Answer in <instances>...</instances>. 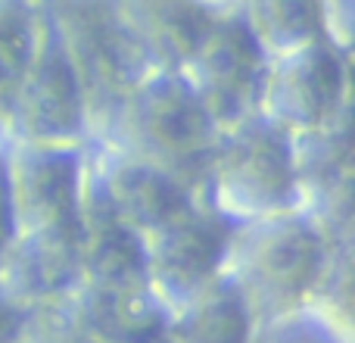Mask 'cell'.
Segmentation results:
<instances>
[{
    "mask_svg": "<svg viewBox=\"0 0 355 343\" xmlns=\"http://www.w3.org/2000/svg\"><path fill=\"white\" fill-rule=\"evenodd\" d=\"M91 162L116 209L144 237L175 221L202 196L168 169L141 160L135 153H125L119 147L91 141Z\"/></svg>",
    "mask_w": 355,
    "mask_h": 343,
    "instance_id": "cell-12",
    "label": "cell"
},
{
    "mask_svg": "<svg viewBox=\"0 0 355 343\" xmlns=\"http://www.w3.org/2000/svg\"><path fill=\"white\" fill-rule=\"evenodd\" d=\"M22 234L16 212V196H12V181H10V156H6V141H0V265L10 256L12 244Z\"/></svg>",
    "mask_w": 355,
    "mask_h": 343,
    "instance_id": "cell-20",
    "label": "cell"
},
{
    "mask_svg": "<svg viewBox=\"0 0 355 343\" xmlns=\"http://www.w3.org/2000/svg\"><path fill=\"white\" fill-rule=\"evenodd\" d=\"M240 12L271 60L346 31L334 0H240Z\"/></svg>",
    "mask_w": 355,
    "mask_h": 343,
    "instance_id": "cell-16",
    "label": "cell"
},
{
    "mask_svg": "<svg viewBox=\"0 0 355 343\" xmlns=\"http://www.w3.org/2000/svg\"><path fill=\"white\" fill-rule=\"evenodd\" d=\"M81 78L91 112V141H100L128 91L150 72L119 0H41Z\"/></svg>",
    "mask_w": 355,
    "mask_h": 343,
    "instance_id": "cell-4",
    "label": "cell"
},
{
    "mask_svg": "<svg viewBox=\"0 0 355 343\" xmlns=\"http://www.w3.org/2000/svg\"><path fill=\"white\" fill-rule=\"evenodd\" d=\"M78 244L85 284L91 287H150L147 237L116 209L91 160H87V184L78 212Z\"/></svg>",
    "mask_w": 355,
    "mask_h": 343,
    "instance_id": "cell-10",
    "label": "cell"
},
{
    "mask_svg": "<svg viewBox=\"0 0 355 343\" xmlns=\"http://www.w3.org/2000/svg\"><path fill=\"white\" fill-rule=\"evenodd\" d=\"M262 112L290 135L352 119V41L331 35L271 60Z\"/></svg>",
    "mask_w": 355,
    "mask_h": 343,
    "instance_id": "cell-5",
    "label": "cell"
},
{
    "mask_svg": "<svg viewBox=\"0 0 355 343\" xmlns=\"http://www.w3.org/2000/svg\"><path fill=\"white\" fill-rule=\"evenodd\" d=\"M181 72L196 87L218 128L262 112L271 53L252 35L250 22L240 12V0H234L225 19Z\"/></svg>",
    "mask_w": 355,
    "mask_h": 343,
    "instance_id": "cell-8",
    "label": "cell"
},
{
    "mask_svg": "<svg viewBox=\"0 0 355 343\" xmlns=\"http://www.w3.org/2000/svg\"><path fill=\"white\" fill-rule=\"evenodd\" d=\"M91 144L6 141L10 181L22 231L75 225L85 200Z\"/></svg>",
    "mask_w": 355,
    "mask_h": 343,
    "instance_id": "cell-9",
    "label": "cell"
},
{
    "mask_svg": "<svg viewBox=\"0 0 355 343\" xmlns=\"http://www.w3.org/2000/svg\"><path fill=\"white\" fill-rule=\"evenodd\" d=\"M81 284L78 221L22 231L0 265V287L28 309L66 306Z\"/></svg>",
    "mask_w": 355,
    "mask_h": 343,
    "instance_id": "cell-11",
    "label": "cell"
},
{
    "mask_svg": "<svg viewBox=\"0 0 355 343\" xmlns=\"http://www.w3.org/2000/svg\"><path fill=\"white\" fill-rule=\"evenodd\" d=\"M218 122L181 69H150L119 103L100 141L168 169L202 194Z\"/></svg>",
    "mask_w": 355,
    "mask_h": 343,
    "instance_id": "cell-2",
    "label": "cell"
},
{
    "mask_svg": "<svg viewBox=\"0 0 355 343\" xmlns=\"http://www.w3.org/2000/svg\"><path fill=\"white\" fill-rule=\"evenodd\" d=\"M175 343H265L250 306L227 275L175 315Z\"/></svg>",
    "mask_w": 355,
    "mask_h": 343,
    "instance_id": "cell-17",
    "label": "cell"
},
{
    "mask_svg": "<svg viewBox=\"0 0 355 343\" xmlns=\"http://www.w3.org/2000/svg\"><path fill=\"white\" fill-rule=\"evenodd\" d=\"M6 141L91 144V112L81 78L41 3V37L19 97L12 103Z\"/></svg>",
    "mask_w": 355,
    "mask_h": 343,
    "instance_id": "cell-7",
    "label": "cell"
},
{
    "mask_svg": "<svg viewBox=\"0 0 355 343\" xmlns=\"http://www.w3.org/2000/svg\"><path fill=\"white\" fill-rule=\"evenodd\" d=\"M153 69H184L234 0H119Z\"/></svg>",
    "mask_w": 355,
    "mask_h": 343,
    "instance_id": "cell-15",
    "label": "cell"
},
{
    "mask_svg": "<svg viewBox=\"0 0 355 343\" xmlns=\"http://www.w3.org/2000/svg\"><path fill=\"white\" fill-rule=\"evenodd\" d=\"M352 244H343L334 256L331 269H327L324 281H321L318 294L312 300L309 315L318 319L321 325H327V331L337 334L340 343H349L352 334Z\"/></svg>",
    "mask_w": 355,
    "mask_h": 343,
    "instance_id": "cell-19",
    "label": "cell"
},
{
    "mask_svg": "<svg viewBox=\"0 0 355 343\" xmlns=\"http://www.w3.org/2000/svg\"><path fill=\"white\" fill-rule=\"evenodd\" d=\"M237 221L206 196L147 237V284L178 315L227 275Z\"/></svg>",
    "mask_w": 355,
    "mask_h": 343,
    "instance_id": "cell-6",
    "label": "cell"
},
{
    "mask_svg": "<svg viewBox=\"0 0 355 343\" xmlns=\"http://www.w3.org/2000/svg\"><path fill=\"white\" fill-rule=\"evenodd\" d=\"M300 209L352 240V119L293 137Z\"/></svg>",
    "mask_w": 355,
    "mask_h": 343,
    "instance_id": "cell-13",
    "label": "cell"
},
{
    "mask_svg": "<svg viewBox=\"0 0 355 343\" xmlns=\"http://www.w3.org/2000/svg\"><path fill=\"white\" fill-rule=\"evenodd\" d=\"M66 315L94 343H175V312L150 287L81 284L66 303Z\"/></svg>",
    "mask_w": 355,
    "mask_h": 343,
    "instance_id": "cell-14",
    "label": "cell"
},
{
    "mask_svg": "<svg viewBox=\"0 0 355 343\" xmlns=\"http://www.w3.org/2000/svg\"><path fill=\"white\" fill-rule=\"evenodd\" d=\"M202 196L237 225L300 209L293 135L265 112L218 128Z\"/></svg>",
    "mask_w": 355,
    "mask_h": 343,
    "instance_id": "cell-3",
    "label": "cell"
},
{
    "mask_svg": "<svg viewBox=\"0 0 355 343\" xmlns=\"http://www.w3.org/2000/svg\"><path fill=\"white\" fill-rule=\"evenodd\" d=\"M343 244L352 240L334 237L306 209L240 221L227 259V281L243 296L265 337L309 315Z\"/></svg>",
    "mask_w": 355,
    "mask_h": 343,
    "instance_id": "cell-1",
    "label": "cell"
},
{
    "mask_svg": "<svg viewBox=\"0 0 355 343\" xmlns=\"http://www.w3.org/2000/svg\"><path fill=\"white\" fill-rule=\"evenodd\" d=\"M41 37V0H0V141Z\"/></svg>",
    "mask_w": 355,
    "mask_h": 343,
    "instance_id": "cell-18",
    "label": "cell"
}]
</instances>
